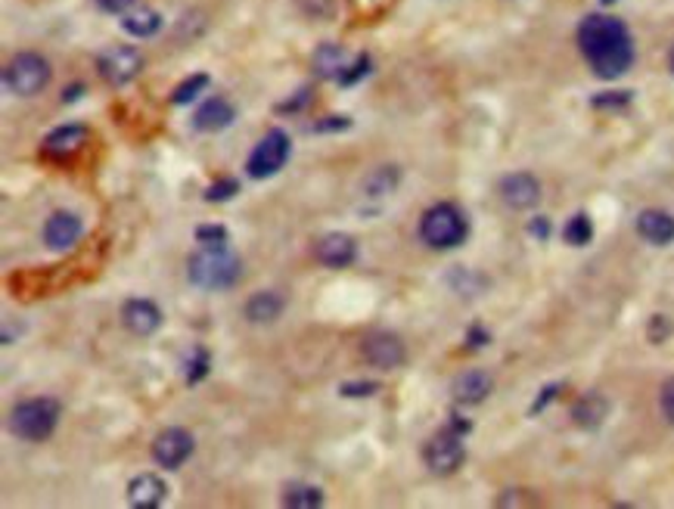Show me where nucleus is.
<instances>
[{"label": "nucleus", "mask_w": 674, "mask_h": 509, "mask_svg": "<svg viewBox=\"0 0 674 509\" xmlns=\"http://www.w3.org/2000/svg\"><path fill=\"white\" fill-rule=\"evenodd\" d=\"M352 127V118H346V115H339V118H323V121H318V125L311 127L314 134H329V131H348Z\"/></svg>", "instance_id": "nucleus-34"}, {"label": "nucleus", "mask_w": 674, "mask_h": 509, "mask_svg": "<svg viewBox=\"0 0 674 509\" xmlns=\"http://www.w3.org/2000/svg\"><path fill=\"white\" fill-rule=\"evenodd\" d=\"M529 230H531V236H538V240H547V236H550V221L547 218H535Z\"/></svg>", "instance_id": "nucleus-40"}, {"label": "nucleus", "mask_w": 674, "mask_h": 509, "mask_svg": "<svg viewBox=\"0 0 674 509\" xmlns=\"http://www.w3.org/2000/svg\"><path fill=\"white\" fill-rule=\"evenodd\" d=\"M501 199H503V206L516 208V212L535 208L538 199H541V183H538V178H531L529 171L507 174V178L501 180Z\"/></svg>", "instance_id": "nucleus-11"}, {"label": "nucleus", "mask_w": 674, "mask_h": 509, "mask_svg": "<svg viewBox=\"0 0 674 509\" xmlns=\"http://www.w3.org/2000/svg\"><path fill=\"white\" fill-rule=\"evenodd\" d=\"M525 491H503L501 497L495 500L497 506H535L538 500L535 497H522Z\"/></svg>", "instance_id": "nucleus-35"}, {"label": "nucleus", "mask_w": 674, "mask_h": 509, "mask_svg": "<svg viewBox=\"0 0 674 509\" xmlns=\"http://www.w3.org/2000/svg\"><path fill=\"white\" fill-rule=\"evenodd\" d=\"M659 410H662V417L674 426V376L662 385V391H659Z\"/></svg>", "instance_id": "nucleus-33"}, {"label": "nucleus", "mask_w": 674, "mask_h": 509, "mask_svg": "<svg viewBox=\"0 0 674 509\" xmlns=\"http://www.w3.org/2000/svg\"><path fill=\"white\" fill-rule=\"evenodd\" d=\"M78 93H81V84H75V87H72V91H66V93H63V100H66V103H75V100H78Z\"/></svg>", "instance_id": "nucleus-43"}, {"label": "nucleus", "mask_w": 674, "mask_h": 509, "mask_svg": "<svg viewBox=\"0 0 674 509\" xmlns=\"http://www.w3.org/2000/svg\"><path fill=\"white\" fill-rule=\"evenodd\" d=\"M81 230H84V224H81L78 215L57 212L44 224V242L50 249H57V252H63V249L75 246V242L81 240Z\"/></svg>", "instance_id": "nucleus-16"}, {"label": "nucleus", "mask_w": 674, "mask_h": 509, "mask_svg": "<svg viewBox=\"0 0 674 509\" xmlns=\"http://www.w3.org/2000/svg\"><path fill=\"white\" fill-rule=\"evenodd\" d=\"M305 103H308V91H299V93H295V100H293V103H280V106H277V112H299Z\"/></svg>", "instance_id": "nucleus-39"}, {"label": "nucleus", "mask_w": 674, "mask_h": 509, "mask_svg": "<svg viewBox=\"0 0 674 509\" xmlns=\"http://www.w3.org/2000/svg\"><path fill=\"white\" fill-rule=\"evenodd\" d=\"M121 320H125V327L131 329L134 336H153V332L162 327V311L150 298H131V302H125V308H121Z\"/></svg>", "instance_id": "nucleus-17"}, {"label": "nucleus", "mask_w": 674, "mask_h": 509, "mask_svg": "<svg viewBox=\"0 0 674 509\" xmlns=\"http://www.w3.org/2000/svg\"><path fill=\"white\" fill-rule=\"evenodd\" d=\"M168 500V485L153 472H144L127 481V504L134 509H156Z\"/></svg>", "instance_id": "nucleus-15"}, {"label": "nucleus", "mask_w": 674, "mask_h": 509, "mask_svg": "<svg viewBox=\"0 0 674 509\" xmlns=\"http://www.w3.org/2000/svg\"><path fill=\"white\" fill-rule=\"evenodd\" d=\"M669 66H671V72H674V44H671V50H669Z\"/></svg>", "instance_id": "nucleus-44"}, {"label": "nucleus", "mask_w": 674, "mask_h": 509, "mask_svg": "<svg viewBox=\"0 0 674 509\" xmlns=\"http://www.w3.org/2000/svg\"><path fill=\"white\" fill-rule=\"evenodd\" d=\"M637 233L650 246H669V242H674V218L662 208H646L637 215Z\"/></svg>", "instance_id": "nucleus-18"}, {"label": "nucleus", "mask_w": 674, "mask_h": 509, "mask_svg": "<svg viewBox=\"0 0 674 509\" xmlns=\"http://www.w3.org/2000/svg\"><path fill=\"white\" fill-rule=\"evenodd\" d=\"M289 146H293V144H289L286 131H280V127L267 131L265 137L258 140V146L252 149L249 162H246L249 178L267 180V178H274L277 171H283V165L289 162Z\"/></svg>", "instance_id": "nucleus-6"}, {"label": "nucleus", "mask_w": 674, "mask_h": 509, "mask_svg": "<svg viewBox=\"0 0 674 509\" xmlns=\"http://www.w3.org/2000/svg\"><path fill=\"white\" fill-rule=\"evenodd\" d=\"M556 391H559V385H550V389H544V391H541V398H538V400H535V407H531V413L544 410V407H547L550 400H554V395H556Z\"/></svg>", "instance_id": "nucleus-42"}, {"label": "nucleus", "mask_w": 674, "mask_h": 509, "mask_svg": "<svg viewBox=\"0 0 674 509\" xmlns=\"http://www.w3.org/2000/svg\"><path fill=\"white\" fill-rule=\"evenodd\" d=\"M208 364H212V357H208L206 348L193 351V357L187 361V382H190V385L202 382V379H206V373H208Z\"/></svg>", "instance_id": "nucleus-29"}, {"label": "nucleus", "mask_w": 674, "mask_h": 509, "mask_svg": "<svg viewBox=\"0 0 674 509\" xmlns=\"http://www.w3.org/2000/svg\"><path fill=\"white\" fill-rule=\"evenodd\" d=\"M193 453V435L187 429H165L153 441V460L162 470H180Z\"/></svg>", "instance_id": "nucleus-10"}, {"label": "nucleus", "mask_w": 674, "mask_h": 509, "mask_svg": "<svg viewBox=\"0 0 674 509\" xmlns=\"http://www.w3.org/2000/svg\"><path fill=\"white\" fill-rule=\"evenodd\" d=\"M631 103V93L622 91V93H600L594 97V106L597 110H603V106H628Z\"/></svg>", "instance_id": "nucleus-38"}, {"label": "nucleus", "mask_w": 674, "mask_h": 509, "mask_svg": "<svg viewBox=\"0 0 674 509\" xmlns=\"http://www.w3.org/2000/svg\"><path fill=\"white\" fill-rule=\"evenodd\" d=\"M469 233L467 215L460 212L451 202H438V206L426 208V215L420 218V240L426 242L429 249H457Z\"/></svg>", "instance_id": "nucleus-3"}, {"label": "nucleus", "mask_w": 674, "mask_h": 509, "mask_svg": "<svg viewBox=\"0 0 674 509\" xmlns=\"http://www.w3.org/2000/svg\"><path fill=\"white\" fill-rule=\"evenodd\" d=\"M237 193H240V180L221 178V180H214L212 187L206 189V199L208 202H227V199H233Z\"/></svg>", "instance_id": "nucleus-30"}, {"label": "nucleus", "mask_w": 674, "mask_h": 509, "mask_svg": "<svg viewBox=\"0 0 674 509\" xmlns=\"http://www.w3.org/2000/svg\"><path fill=\"white\" fill-rule=\"evenodd\" d=\"M563 240L569 242V246H588L591 240H594V224H591L588 215H575V218H569L563 230Z\"/></svg>", "instance_id": "nucleus-26"}, {"label": "nucleus", "mask_w": 674, "mask_h": 509, "mask_svg": "<svg viewBox=\"0 0 674 509\" xmlns=\"http://www.w3.org/2000/svg\"><path fill=\"white\" fill-rule=\"evenodd\" d=\"M671 336V320L669 317H652L650 320V342H662V338Z\"/></svg>", "instance_id": "nucleus-36"}, {"label": "nucleus", "mask_w": 674, "mask_h": 509, "mask_svg": "<svg viewBox=\"0 0 674 509\" xmlns=\"http://www.w3.org/2000/svg\"><path fill=\"white\" fill-rule=\"evenodd\" d=\"M50 63L40 53H16L4 69V84L16 97H35L50 84Z\"/></svg>", "instance_id": "nucleus-5"}, {"label": "nucleus", "mask_w": 674, "mask_h": 509, "mask_svg": "<svg viewBox=\"0 0 674 509\" xmlns=\"http://www.w3.org/2000/svg\"><path fill=\"white\" fill-rule=\"evenodd\" d=\"M491 389H495V379H491L488 373L467 370L454 379L451 395H454V400H460V404H482V400L491 395Z\"/></svg>", "instance_id": "nucleus-19"}, {"label": "nucleus", "mask_w": 674, "mask_h": 509, "mask_svg": "<svg viewBox=\"0 0 674 509\" xmlns=\"http://www.w3.org/2000/svg\"><path fill=\"white\" fill-rule=\"evenodd\" d=\"M380 391V382H373V379H355V382H342L339 385V395L342 398H370Z\"/></svg>", "instance_id": "nucleus-31"}, {"label": "nucleus", "mask_w": 674, "mask_h": 509, "mask_svg": "<svg viewBox=\"0 0 674 509\" xmlns=\"http://www.w3.org/2000/svg\"><path fill=\"white\" fill-rule=\"evenodd\" d=\"M398 168L395 165H386V168H376V171L367 174V180H363V193L370 196V199H386L389 193L398 187Z\"/></svg>", "instance_id": "nucleus-24"}, {"label": "nucleus", "mask_w": 674, "mask_h": 509, "mask_svg": "<svg viewBox=\"0 0 674 509\" xmlns=\"http://www.w3.org/2000/svg\"><path fill=\"white\" fill-rule=\"evenodd\" d=\"M467 345H469V348H482V345H488V332L473 327V329H469V336H467Z\"/></svg>", "instance_id": "nucleus-41"}, {"label": "nucleus", "mask_w": 674, "mask_h": 509, "mask_svg": "<svg viewBox=\"0 0 674 509\" xmlns=\"http://www.w3.org/2000/svg\"><path fill=\"white\" fill-rule=\"evenodd\" d=\"M361 355L363 361L370 366H376V370H398V366L404 364V342L395 336V332H386V329H376L370 332V336L361 338Z\"/></svg>", "instance_id": "nucleus-9"}, {"label": "nucleus", "mask_w": 674, "mask_h": 509, "mask_svg": "<svg viewBox=\"0 0 674 509\" xmlns=\"http://www.w3.org/2000/svg\"><path fill=\"white\" fill-rule=\"evenodd\" d=\"M367 72H370V57H367V53H357L352 63L346 66V72L339 75V84L342 87H352L361 78H367Z\"/></svg>", "instance_id": "nucleus-28"}, {"label": "nucleus", "mask_w": 674, "mask_h": 509, "mask_svg": "<svg viewBox=\"0 0 674 509\" xmlns=\"http://www.w3.org/2000/svg\"><path fill=\"white\" fill-rule=\"evenodd\" d=\"M283 314V298L277 292H255L246 302V320L249 323H274Z\"/></svg>", "instance_id": "nucleus-22"}, {"label": "nucleus", "mask_w": 674, "mask_h": 509, "mask_svg": "<svg viewBox=\"0 0 674 509\" xmlns=\"http://www.w3.org/2000/svg\"><path fill=\"white\" fill-rule=\"evenodd\" d=\"M242 276V261L231 246H202L187 258V280L199 289H231Z\"/></svg>", "instance_id": "nucleus-2"}, {"label": "nucleus", "mask_w": 674, "mask_h": 509, "mask_svg": "<svg viewBox=\"0 0 674 509\" xmlns=\"http://www.w3.org/2000/svg\"><path fill=\"white\" fill-rule=\"evenodd\" d=\"M197 242L199 246H227V230L221 224H202L197 227Z\"/></svg>", "instance_id": "nucleus-32"}, {"label": "nucleus", "mask_w": 674, "mask_h": 509, "mask_svg": "<svg viewBox=\"0 0 674 509\" xmlns=\"http://www.w3.org/2000/svg\"><path fill=\"white\" fill-rule=\"evenodd\" d=\"M121 29L131 38H153L162 29V16L153 6H134L121 16Z\"/></svg>", "instance_id": "nucleus-21"}, {"label": "nucleus", "mask_w": 674, "mask_h": 509, "mask_svg": "<svg viewBox=\"0 0 674 509\" xmlns=\"http://www.w3.org/2000/svg\"><path fill=\"white\" fill-rule=\"evenodd\" d=\"M87 137H91V131H87L84 125H63V127H57V131H50L44 137V155H47V159L66 162V159H72V155H78L81 149H84Z\"/></svg>", "instance_id": "nucleus-12"}, {"label": "nucleus", "mask_w": 674, "mask_h": 509, "mask_svg": "<svg viewBox=\"0 0 674 509\" xmlns=\"http://www.w3.org/2000/svg\"><path fill=\"white\" fill-rule=\"evenodd\" d=\"M323 504V491L314 485H302V481H295V485H289L286 491H283V506H293V509H314Z\"/></svg>", "instance_id": "nucleus-25"}, {"label": "nucleus", "mask_w": 674, "mask_h": 509, "mask_svg": "<svg viewBox=\"0 0 674 509\" xmlns=\"http://www.w3.org/2000/svg\"><path fill=\"white\" fill-rule=\"evenodd\" d=\"M59 423V400L53 398H31L13 407L10 432L22 441H47L57 432Z\"/></svg>", "instance_id": "nucleus-4"}, {"label": "nucleus", "mask_w": 674, "mask_h": 509, "mask_svg": "<svg viewBox=\"0 0 674 509\" xmlns=\"http://www.w3.org/2000/svg\"><path fill=\"white\" fill-rule=\"evenodd\" d=\"M144 69V57L134 47H106L103 53L97 57V72L106 84L125 87L131 84L134 78Z\"/></svg>", "instance_id": "nucleus-7"}, {"label": "nucleus", "mask_w": 674, "mask_h": 509, "mask_svg": "<svg viewBox=\"0 0 674 509\" xmlns=\"http://www.w3.org/2000/svg\"><path fill=\"white\" fill-rule=\"evenodd\" d=\"M233 118H237V106H233L231 100L208 97L197 110V115H193V127H197V131H206V134H214V131L231 127Z\"/></svg>", "instance_id": "nucleus-14"}, {"label": "nucleus", "mask_w": 674, "mask_h": 509, "mask_svg": "<svg viewBox=\"0 0 674 509\" xmlns=\"http://www.w3.org/2000/svg\"><path fill=\"white\" fill-rule=\"evenodd\" d=\"M606 417H609V400L600 395V391H588L572 407V419H575L578 429H600Z\"/></svg>", "instance_id": "nucleus-20"}, {"label": "nucleus", "mask_w": 674, "mask_h": 509, "mask_svg": "<svg viewBox=\"0 0 674 509\" xmlns=\"http://www.w3.org/2000/svg\"><path fill=\"white\" fill-rule=\"evenodd\" d=\"M606 4H612V0H606Z\"/></svg>", "instance_id": "nucleus-45"}, {"label": "nucleus", "mask_w": 674, "mask_h": 509, "mask_svg": "<svg viewBox=\"0 0 674 509\" xmlns=\"http://www.w3.org/2000/svg\"><path fill=\"white\" fill-rule=\"evenodd\" d=\"M134 4H137V0H97L100 10L109 13V16H125L127 10H134Z\"/></svg>", "instance_id": "nucleus-37"}, {"label": "nucleus", "mask_w": 674, "mask_h": 509, "mask_svg": "<svg viewBox=\"0 0 674 509\" xmlns=\"http://www.w3.org/2000/svg\"><path fill=\"white\" fill-rule=\"evenodd\" d=\"M314 72L320 75V78H333L339 81V75L346 72V50H342L339 44H320L318 50H314V59H311Z\"/></svg>", "instance_id": "nucleus-23"}, {"label": "nucleus", "mask_w": 674, "mask_h": 509, "mask_svg": "<svg viewBox=\"0 0 674 509\" xmlns=\"http://www.w3.org/2000/svg\"><path fill=\"white\" fill-rule=\"evenodd\" d=\"M208 87V75H193V78H187V81H180L178 87H174V93H171V103L174 106H187V103H193V100L199 97L202 91Z\"/></svg>", "instance_id": "nucleus-27"}, {"label": "nucleus", "mask_w": 674, "mask_h": 509, "mask_svg": "<svg viewBox=\"0 0 674 509\" xmlns=\"http://www.w3.org/2000/svg\"><path fill=\"white\" fill-rule=\"evenodd\" d=\"M578 47L588 59L591 72L603 81L622 78L635 66V40L622 19L606 16V13H591L578 25Z\"/></svg>", "instance_id": "nucleus-1"}, {"label": "nucleus", "mask_w": 674, "mask_h": 509, "mask_svg": "<svg viewBox=\"0 0 674 509\" xmlns=\"http://www.w3.org/2000/svg\"><path fill=\"white\" fill-rule=\"evenodd\" d=\"M423 460H426L429 472L435 475H454L467 460V447H463V435L444 429L442 435H435L423 451Z\"/></svg>", "instance_id": "nucleus-8"}, {"label": "nucleus", "mask_w": 674, "mask_h": 509, "mask_svg": "<svg viewBox=\"0 0 674 509\" xmlns=\"http://www.w3.org/2000/svg\"><path fill=\"white\" fill-rule=\"evenodd\" d=\"M314 258H318L323 268L342 270V268H348V264H355L357 246L348 233H327L314 242Z\"/></svg>", "instance_id": "nucleus-13"}]
</instances>
